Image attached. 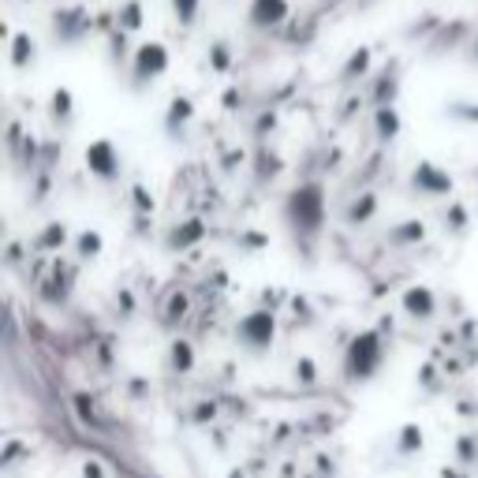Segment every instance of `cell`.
I'll return each mask as SVG.
<instances>
[{
  "label": "cell",
  "instance_id": "cell-1",
  "mask_svg": "<svg viewBox=\"0 0 478 478\" xmlns=\"http://www.w3.org/2000/svg\"><path fill=\"white\" fill-rule=\"evenodd\" d=\"M284 217L288 225L299 232V236H317L326 225V195L317 183H307V187H296L288 202H284Z\"/></svg>",
  "mask_w": 478,
  "mask_h": 478
},
{
  "label": "cell",
  "instance_id": "cell-2",
  "mask_svg": "<svg viewBox=\"0 0 478 478\" xmlns=\"http://www.w3.org/2000/svg\"><path fill=\"white\" fill-rule=\"evenodd\" d=\"M381 340L374 337V333H363V337H356L352 340V347H347V359H344V370H347V377L352 381H366V377H374V370L381 366Z\"/></svg>",
  "mask_w": 478,
  "mask_h": 478
},
{
  "label": "cell",
  "instance_id": "cell-3",
  "mask_svg": "<svg viewBox=\"0 0 478 478\" xmlns=\"http://www.w3.org/2000/svg\"><path fill=\"white\" fill-rule=\"evenodd\" d=\"M273 329H277L273 314H269V310H254V314H247L243 322H239L236 337L250 347V352H262V347H269V344H273Z\"/></svg>",
  "mask_w": 478,
  "mask_h": 478
},
{
  "label": "cell",
  "instance_id": "cell-4",
  "mask_svg": "<svg viewBox=\"0 0 478 478\" xmlns=\"http://www.w3.org/2000/svg\"><path fill=\"white\" fill-rule=\"evenodd\" d=\"M132 72H135V79H139V83L165 75V72H169V49H165L161 42H146V45H139Z\"/></svg>",
  "mask_w": 478,
  "mask_h": 478
},
{
  "label": "cell",
  "instance_id": "cell-5",
  "mask_svg": "<svg viewBox=\"0 0 478 478\" xmlns=\"http://www.w3.org/2000/svg\"><path fill=\"white\" fill-rule=\"evenodd\" d=\"M86 169L98 176V180L120 176V153H116V146H112L109 139H93V142L86 146Z\"/></svg>",
  "mask_w": 478,
  "mask_h": 478
},
{
  "label": "cell",
  "instance_id": "cell-6",
  "mask_svg": "<svg viewBox=\"0 0 478 478\" xmlns=\"http://www.w3.org/2000/svg\"><path fill=\"white\" fill-rule=\"evenodd\" d=\"M284 19H288V0H250L254 26H280Z\"/></svg>",
  "mask_w": 478,
  "mask_h": 478
},
{
  "label": "cell",
  "instance_id": "cell-7",
  "mask_svg": "<svg viewBox=\"0 0 478 478\" xmlns=\"http://www.w3.org/2000/svg\"><path fill=\"white\" fill-rule=\"evenodd\" d=\"M404 310L411 317H430L437 310V299H434V292L426 288V284H415V288L404 292Z\"/></svg>",
  "mask_w": 478,
  "mask_h": 478
},
{
  "label": "cell",
  "instance_id": "cell-8",
  "mask_svg": "<svg viewBox=\"0 0 478 478\" xmlns=\"http://www.w3.org/2000/svg\"><path fill=\"white\" fill-rule=\"evenodd\" d=\"M415 187H423L426 195H434V190H453V180H449V176H441L434 165H419V172H415Z\"/></svg>",
  "mask_w": 478,
  "mask_h": 478
},
{
  "label": "cell",
  "instance_id": "cell-9",
  "mask_svg": "<svg viewBox=\"0 0 478 478\" xmlns=\"http://www.w3.org/2000/svg\"><path fill=\"white\" fill-rule=\"evenodd\" d=\"M190 363H195V356H190V347H187L183 340H176V344H172V366L190 370Z\"/></svg>",
  "mask_w": 478,
  "mask_h": 478
},
{
  "label": "cell",
  "instance_id": "cell-10",
  "mask_svg": "<svg viewBox=\"0 0 478 478\" xmlns=\"http://www.w3.org/2000/svg\"><path fill=\"white\" fill-rule=\"evenodd\" d=\"M53 112L63 116V120L72 116V93H68V90H56V93H53Z\"/></svg>",
  "mask_w": 478,
  "mask_h": 478
},
{
  "label": "cell",
  "instance_id": "cell-11",
  "mask_svg": "<svg viewBox=\"0 0 478 478\" xmlns=\"http://www.w3.org/2000/svg\"><path fill=\"white\" fill-rule=\"evenodd\" d=\"M172 5H176V19L195 23V15H199V0H172Z\"/></svg>",
  "mask_w": 478,
  "mask_h": 478
},
{
  "label": "cell",
  "instance_id": "cell-12",
  "mask_svg": "<svg viewBox=\"0 0 478 478\" xmlns=\"http://www.w3.org/2000/svg\"><path fill=\"white\" fill-rule=\"evenodd\" d=\"M79 250H83V259H93V254L102 250V236H98V232H86V236L79 239Z\"/></svg>",
  "mask_w": 478,
  "mask_h": 478
},
{
  "label": "cell",
  "instance_id": "cell-13",
  "mask_svg": "<svg viewBox=\"0 0 478 478\" xmlns=\"http://www.w3.org/2000/svg\"><path fill=\"white\" fill-rule=\"evenodd\" d=\"M123 15H127V26H139V5H132V8H123Z\"/></svg>",
  "mask_w": 478,
  "mask_h": 478
}]
</instances>
